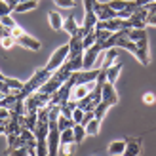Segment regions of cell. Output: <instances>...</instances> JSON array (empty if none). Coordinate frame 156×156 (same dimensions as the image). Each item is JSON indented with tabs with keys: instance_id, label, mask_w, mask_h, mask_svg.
Wrapping results in <instances>:
<instances>
[{
	"instance_id": "1",
	"label": "cell",
	"mask_w": 156,
	"mask_h": 156,
	"mask_svg": "<svg viewBox=\"0 0 156 156\" xmlns=\"http://www.w3.org/2000/svg\"><path fill=\"white\" fill-rule=\"evenodd\" d=\"M50 78H51V73H50L48 69L44 67V69H40V71H36V73H34L33 76H30L25 84H23V90H21V91H23V93H25V95L29 97L30 93H34V91L40 90L42 86L50 80Z\"/></svg>"
},
{
	"instance_id": "2",
	"label": "cell",
	"mask_w": 156,
	"mask_h": 156,
	"mask_svg": "<svg viewBox=\"0 0 156 156\" xmlns=\"http://www.w3.org/2000/svg\"><path fill=\"white\" fill-rule=\"evenodd\" d=\"M50 93H44V91H34V93H30V95L25 99V111H27V114L29 112H38L42 107H48V103H50Z\"/></svg>"
},
{
	"instance_id": "3",
	"label": "cell",
	"mask_w": 156,
	"mask_h": 156,
	"mask_svg": "<svg viewBox=\"0 0 156 156\" xmlns=\"http://www.w3.org/2000/svg\"><path fill=\"white\" fill-rule=\"evenodd\" d=\"M67 59H69V44L61 46V48H57L55 51L51 53V57L48 61V65H46V69H48L50 73H53V71H57V69L63 65Z\"/></svg>"
},
{
	"instance_id": "4",
	"label": "cell",
	"mask_w": 156,
	"mask_h": 156,
	"mask_svg": "<svg viewBox=\"0 0 156 156\" xmlns=\"http://www.w3.org/2000/svg\"><path fill=\"white\" fill-rule=\"evenodd\" d=\"M97 0H82V6H84V29L93 30L95 29V23H97V15L93 12V6H95Z\"/></svg>"
},
{
	"instance_id": "5",
	"label": "cell",
	"mask_w": 156,
	"mask_h": 156,
	"mask_svg": "<svg viewBox=\"0 0 156 156\" xmlns=\"http://www.w3.org/2000/svg\"><path fill=\"white\" fill-rule=\"evenodd\" d=\"M101 44H93L91 48H88L84 51V57H82V63H84V69L82 71H90V69H95V63H97V57L101 55Z\"/></svg>"
},
{
	"instance_id": "6",
	"label": "cell",
	"mask_w": 156,
	"mask_h": 156,
	"mask_svg": "<svg viewBox=\"0 0 156 156\" xmlns=\"http://www.w3.org/2000/svg\"><path fill=\"white\" fill-rule=\"evenodd\" d=\"M93 12H95V15H97V21H107V19L118 17V12L112 10V8L108 6V2H95Z\"/></svg>"
},
{
	"instance_id": "7",
	"label": "cell",
	"mask_w": 156,
	"mask_h": 156,
	"mask_svg": "<svg viewBox=\"0 0 156 156\" xmlns=\"http://www.w3.org/2000/svg\"><path fill=\"white\" fill-rule=\"evenodd\" d=\"M147 15H149V8H139L137 12L131 13V17H128L129 29H145L147 27Z\"/></svg>"
},
{
	"instance_id": "8",
	"label": "cell",
	"mask_w": 156,
	"mask_h": 156,
	"mask_svg": "<svg viewBox=\"0 0 156 156\" xmlns=\"http://www.w3.org/2000/svg\"><path fill=\"white\" fill-rule=\"evenodd\" d=\"M97 76H99V69H90V71H76V73H73V78H74L76 86L91 84V82L97 80Z\"/></svg>"
},
{
	"instance_id": "9",
	"label": "cell",
	"mask_w": 156,
	"mask_h": 156,
	"mask_svg": "<svg viewBox=\"0 0 156 156\" xmlns=\"http://www.w3.org/2000/svg\"><path fill=\"white\" fill-rule=\"evenodd\" d=\"M101 99H103V103H107L108 107H114L116 103H118V93H116V90H114V84H111V82L103 84Z\"/></svg>"
},
{
	"instance_id": "10",
	"label": "cell",
	"mask_w": 156,
	"mask_h": 156,
	"mask_svg": "<svg viewBox=\"0 0 156 156\" xmlns=\"http://www.w3.org/2000/svg\"><path fill=\"white\" fill-rule=\"evenodd\" d=\"M137 44V51H135V59L141 65H149L151 63V53H149V38H143V40L135 42Z\"/></svg>"
},
{
	"instance_id": "11",
	"label": "cell",
	"mask_w": 156,
	"mask_h": 156,
	"mask_svg": "<svg viewBox=\"0 0 156 156\" xmlns=\"http://www.w3.org/2000/svg\"><path fill=\"white\" fill-rule=\"evenodd\" d=\"M15 42L21 44L23 48H27V50H33V51H38V50H40V42H38L36 38H33L30 34H27V33H21L17 38H15Z\"/></svg>"
},
{
	"instance_id": "12",
	"label": "cell",
	"mask_w": 156,
	"mask_h": 156,
	"mask_svg": "<svg viewBox=\"0 0 156 156\" xmlns=\"http://www.w3.org/2000/svg\"><path fill=\"white\" fill-rule=\"evenodd\" d=\"M137 154H141V139L139 137L126 139V151L122 156H137Z\"/></svg>"
},
{
	"instance_id": "13",
	"label": "cell",
	"mask_w": 156,
	"mask_h": 156,
	"mask_svg": "<svg viewBox=\"0 0 156 156\" xmlns=\"http://www.w3.org/2000/svg\"><path fill=\"white\" fill-rule=\"evenodd\" d=\"M48 133H50V120L38 118L36 128H34V135H36V139H48Z\"/></svg>"
},
{
	"instance_id": "14",
	"label": "cell",
	"mask_w": 156,
	"mask_h": 156,
	"mask_svg": "<svg viewBox=\"0 0 156 156\" xmlns=\"http://www.w3.org/2000/svg\"><path fill=\"white\" fill-rule=\"evenodd\" d=\"M118 57V50L116 48H108V50H105V57H103V61H101V69H108L111 65H114L112 61Z\"/></svg>"
},
{
	"instance_id": "15",
	"label": "cell",
	"mask_w": 156,
	"mask_h": 156,
	"mask_svg": "<svg viewBox=\"0 0 156 156\" xmlns=\"http://www.w3.org/2000/svg\"><path fill=\"white\" fill-rule=\"evenodd\" d=\"M122 63H114V65H111L107 69V82H111V84H114L116 80H118V76H120V73H122Z\"/></svg>"
},
{
	"instance_id": "16",
	"label": "cell",
	"mask_w": 156,
	"mask_h": 156,
	"mask_svg": "<svg viewBox=\"0 0 156 156\" xmlns=\"http://www.w3.org/2000/svg\"><path fill=\"white\" fill-rule=\"evenodd\" d=\"M36 6H38V2H36V0H23V2H19L17 6L13 8V12H15V13L33 12V10H36Z\"/></svg>"
},
{
	"instance_id": "17",
	"label": "cell",
	"mask_w": 156,
	"mask_h": 156,
	"mask_svg": "<svg viewBox=\"0 0 156 156\" xmlns=\"http://www.w3.org/2000/svg\"><path fill=\"white\" fill-rule=\"evenodd\" d=\"M90 91H91V90H90V84H84V86H74V88H73V93H71V99L80 101L82 97L88 95Z\"/></svg>"
},
{
	"instance_id": "18",
	"label": "cell",
	"mask_w": 156,
	"mask_h": 156,
	"mask_svg": "<svg viewBox=\"0 0 156 156\" xmlns=\"http://www.w3.org/2000/svg\"><path fill=\"white\" fill-rule=\"evenodd\" d=\"M61 86H63V84H61L59 80H57V78H50V80L48 82H46L44 86H42V88H40V91H44V93H50V95H51V93H55L59 88H61Z\"/></svg>"
},
{
	"instance_id": "19",
	"label": "cell",
	"mask_w": 156,
	"mask_h": 156,
	"mask_svg": "<svg viewBox=\"0 0 156 156\" xmlns=\"http://www.w3.org/2000/svg\"><path fill=\"white\" fill-rule=\"evenodd\" d=\"M48 19H50V25H51V29L53 30H63V17L57 13V12H50L48 13Z\"/></svg>"
},
{
	"instance_id": "20",
	"label": "cell",
	"mask_w": 156,
	"mask_h": 156,
	"mask_svg": "<svg viewBox=\"0 0 156 156\" xmlns=\"http://www.w3.org/2000/svg\"><path fill=\"white\" fill-rule=\"evenodd\" d=\"M126 151V141H114L108 145V156H122Z\"/></svg>"
},
{
	"instance_id": "21",
	"label": "cell",
	"mask_w": 156,
	"mask_h": 156,
	"mask_svg": "<svg viewBox=\"0 0 156 156\" xmlns=\"http://www.w3.org/2000/svg\"><path fill=\"white\" fill-rule=\"evenodd\" d=\"M59 107H61V114L67 116V118H73V111L76 108V101L69 99V101H65V103H61Z\"/></svg>"
},
{
	"instance_id": "22",
	"label": "cell",
	"mask_w": 156,
	"mask_h": 156,
	"mask_svg": "<svg viewBox=\"0 0 156 156\" xmlns=\"http://www.w3.org/2000/svg\"><path fill=\"white\" fill-rule=\"evenodd\" d=\"M17 147H23L21 135H13V133H10V135H8V149H6V154H10L13 149H17Z\"/></svg>"
},
{
	"instance_id": "23",
	"label": "cell",
	"mask_w": 156,
	"mask_h": 156,
	"mask_svg": "<svg viewBox=\"0 0 156 156\" xmlns=\"http://www.w3.org/2000/svg\"><path fill=\"white\" fill-rule=\"evenodd\" d=\"M128 38L131 42H139V40H143V38H147V30L145 29H129Z\"/></svg>"
},
{
	"instance_id": "24",
	"label": "cell",
	"mask_w": 156,
	"mask_h": 156,
	"mask_svg": "<svg viewBox=\"0 0 156 156\" xmlns=\"http://www.w3.org/2000/svg\"><path fill=\"white\" fill-rule=\"evenodd\" d=\"M76 29H78V25H76V19H74V15H71V17H67V19L63 21V30H65V33H69L71 36L76 33Z\"/></svg>"
},
{
	"instance_id": "25",
	"label": "cell",
	"mask_w": 156,
	"mask_h": 156,
	"mask_svg": "<svg viewBox=\"0 0 156 156\" xmlns=\"http://www.w3.org/2000/svg\"><path fill=\"white\" fill-rule=\"evenodd\" d=\"M73 131H74V143L76 145H80L82 143V139H86V128L82 126V124H74V128H73Z\"/></svg>"
},
{
	"instance_id": "26",
	"label": "cell",
	"mask_w": 156,
	"mask_h": 156,
	"mask_svg": "<svg viewBox=\"0 0 156 156\" xmlns=\"http://www.w3.org/2000/svg\"><path fill=\"white\" fill-rule=\"evenodd\" d=\"M48 139H36V156H48Z\"/></svg>"
},
{
	"instance_id": "27",
	"label": "cell",
	"mask_w": 156,
	"mask_h": 156,
	"mask_svg": "<svg viewBox=\"0 0 156 156\" xmlns=\"http://www.w3.org/2000/svg\"><path fill=\"white\" fill-rule=\"evenodd\" d=\"M107 111H108V105L101 101V103H99V105H97L95 108H93V116H95V118H97V120L101 122V120H103L105 116H107Z\"/></svg>"
},
{
	"instance_id": "28",
	"label": "cell",
	"mask_w": 156,
	"mask_h": 156,
	"mask_svg": "<svg viewBox=\"0 0 156 156\" xmlns=\"http://www.w3.org/2000/svg\"><path fill=\"white\" fill-rule=\"evenodd\" d=\"M57 128H59V131L69 129V128H74V120L73 118H67V116L61 114L59 118H57Z\"/></svg>"
},
{
	"instance_id": "29",
	"label": "cell",
	"mask_w": 156,
	"mask_h": 156,
	"mask_svg": "<svg viewBox=\"0 0 156 156\" xmlns=\"http://www.w3.org/2000/svg\"><path fill=\"white\" fill-rule=\"evenodd\" d=\"M99 124H101V122H99L97 118L90 120V122L84 126V128H86V133H88V135H97V133H99Z\"/></svg>"
},
{
	"instance_id": "30",
	"label": "cell",
	"mask_w": 156,
	"mask_h": 156,
	"mask_svg": "<svg viewBox=\"0 0 156 156\" xmlns=\"http://www.w3.org/2000/svg\"><path fill=\"white\" fill-rule=\"evenodd\" d=\"M76 143H67V145H59V154L61 156H73L76 152Z\"/></svg>"
},
{
	"instance_id": "31",
	"label": "cell",
	"mask_w": 156,
	"mask_h": 156,
	"mask_svg": "<svg viewBox=\"0 0 156 156\" xmlns=\"http://www.w3.org/2000/svg\"><path fill=\"white\" fill-rule=\"evenodd\" d=\"M59 145H67V143H74V131L73 128H69V129H63L61 131V139H59Z\"/></svg>"
},
{
	"instance_id": "32",
	"label": "cell",
	"mask_w": 156,
	"mask_h": 156,
	"mask_svg": "<svg viewBox=\"0 0 156 156\" xmlns=\"http://www.w3.org/2000/svg\"><path fill=\"white\" fill-rule=\"evenodd\" d=\"M4 82L10 86V90H23V82L21 80H17V78H4Z\"/></svg>"
},
{
	"instance_id": "33",
	"label": "cell",
	"mask_w": 156,
	"mask_h": 156,
	"mask_svg": "<svg viewBox=\"0 0 156 156\" xmlns=\"http://www.w3.org/2000/svg\"><path fill=\"white\" fill-rule=\"evenodd\" d=\"M108 6H111L112 10H116V12H122V10H126L128 2L126 0H112V2H108Z\"/></svg>"
},
{
	"instance_id": "34",
	"label": "cell",
	"mask_w": 156,
	"mask_h": 156,
	"mask_svg": "<svg viewBox=\"0 0 156 156\" xmlns=\"http://www.w3.org/2000/svg\"><path fill=\"white\" fill-rule=\"evenodd\" d=\"M17 44L15 42V38L10 34V36H6V38H2V40H0V46H2V48H6V50H10V48H13V46Z\"/></svg>"
},
{
	"instance_id": "35",
	"label": "cell",
	"mask_w": 156,
	"mask_h": 156,
	"mask_svg": "<svg viewBox=\"0 0 156 156\" xmlns=\"http://www.w3.org/2000/svg\"><path fill=\"white\" fill-rule=\"evenodd\" d=\"M8 156H29V147H17V149H13Z\"/></svg>"
},
{
	"instance_id": "36",
	"label": "cell",
	"mask_w": 156,
	"mask_h": 156,
	"mask_svg": "<svg viewBox=\"0 0 156 156\" xmlns=\"http://www.w3.org/2000/svg\"><path fill=\"white\" fill-rule=\"evenodd\" d=\"M82 118H84V111L76 107L74 111H73V120H74V124H82Z\"/></svg>"
},
{
	"instance_id": "37",
	"label": "cell",
	"mask_w": 156,
	"mask_h": 156,
	"mask_svg": "<svg viewBox=\"0 0 156 156\" xmlns=\"http://www.w3.org/2000/svg\"><path fill=\"white\" fill-rule=\"evenodd\" d=\"M0 23H2L4 27H8V29H13V27H17V25H15V21L10 17V15H4V17H0Z\"/></svg>"
},
{
	"instance_id": "38",
	"label": "cell",
	"mask_w": 156,
	"mask_h": 156,
	"mask_svg": "<svg viewBox=\"0 0 156 156\" xmlns=\"http://www.w3.org/2000/svg\"><path fill=\"white\" fill-rule=\"evenodd\" d=\"M10 12H12V8L8 6V2H6V0H0V17L10 15Z\"/></svg>"
},
{
	"instance_id": "39",
	"label": "cell",
	"mask_w": 156,
	"mask_h": 156,
	"mask_svg": "<svg viewBox=\"0 0 156 156\" xmlns=\"http://www.w3.org/2000/svg\"><path fill=\"white\" fill-rule=\"evenodd\" d=\"M59 8H74L76 6V2L74 0H53Z\"/></svg>"
},
{
	"instance_id": "40",
	"label": "cell",
	"mask_w": 156,
	"mask_h": 156,
	"mask_svg": "<svg viewBox=\"0 0 156 156\" xmlns=\"http://www.w3.org/2000/svg\"><path fill=\"white\" fill-rule=\"evenodd\" d=\"M147 25L156 27V12H151L149 10V15H147Z\"/></svg>"
},
{
	"instance_id": "41",
	"label": "cell",
	"mask_w": 156,
	"mask_h": 156,
	"mask_svg": "<svg viewBox=\"0 0 156 156\" xmlns=\"http://www.w3.org/2000/svg\"><path fill=\"white\" fill-rule=\"evenodd\" d=\"M154 101H156V95H154V93H151V91L143 95V103H147V105H152Z\"/></svg>"
},
{
	"instance_id": "42",
	"label": "cell",
	"mask_w": 156,
	"mask_h": 156,
	"mask_svg": "<svg viewBox=\"0 0 156 156\" xmlns=\"http://www.w3.org/2000/svg\"><path fill=\"white\" fill-rule=\"evenodd\" d=\"M10 34H12V29H8V27H4L2 23H0V40L6 38V36H10Z\"/></svg>"
},
{
	"instance_id": "43",
	"label": "cell",
	"mask_w": 156,
	"mask_h": 156,
	"mask_svg": "<svg viewBox=\"0 0 156 156\" xmlns=\"http://www.w3.org/2000/svg\"><path fill=\"white\" fill-rule=\"evenodd\" d=\"M6 2H8V6H10V8H12V10H13V8H15V6H17L19 2H23V0H6Z\"/></svg>"
},
{
	"instance_id": "44",
	"label": "cell",
	"mask_w": 156,
	"mask_h": 156,
	"mask_svg": "<svg viewBox=\"0 0 156 156\" xmlns=\"http://www.w3.org/2000/svg\"><path fill=\"white\" fill-rule=\"evenodd\" d=\"M0 135H6V126L4 124H0Z\"/></svg>"
},
{
	"instance_id": "45",
	"label": "cell",
	"mask_w": 156,
	"mask_h": 156,
	"mask_svg": "<svg viewBox=\"0 0 156 156\" xmlns=\"http://www.w3.org/2000/svg\"><path fill=\"white\" fill-rule=\"evenodd\" d=\"M93 156H95V154H93Z\"/></svg>"
}]
</instances>
